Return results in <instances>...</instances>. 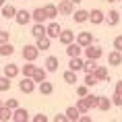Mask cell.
Listing matches in <instances>:
<instances>
[{
    "instance_id": "cell-1",
    "label": "cell",
    "mask_w": 122,
    "mask_h": 122,
    "mask_svg": "<svg viewBox=\"0 0 122 122\" xmlns=\"http://www.w3.org/2000/svg\"><path fill=\"white\" fill-rule=\"evenodd\" d=\"M21 56H23V60H25V62H35V60H37V56H39V50L35 48V46L27 44V46H23Z\"/></svg>"
},
{
    "instance_id": "cell-2",
    "label": "cell",
    "mask_w": 122,
    "mask_h": 122,
    "mask_svg": "<svg viewBox=\"0 0 122 122\" xmlns=\"http://www.w3.org/2000/svg\"><path fill=\"white\" fill-rule=\"evenodd\" d=\"M83 54H85V58L99 60V58L103 56V50L99 48V46H95V44H89V46H85V48H83Z\"/></svg>"
},
{
    "instance_id": "cell-3",
    "label": "cell",
    "mask_w": 122,
    "mask_h": 122,
    "mask_svg": "<svg viewBox=\"0 0 122 122\" xmlns=\"http://www.w3.org/2000/svg\"><path fill=\"white\" fill-rule=\"evenodd\" d=\"M35 81H33L31 77H23L21 79V83H19V91L21 93H25V95H31L33 91H35Z\"/></svg>"
},
{
    "instance_id": "cell-4",
    "label": "cell",
    "mask_w": 122,
    "mask_h": 122,
    "mask_svg": "<svg viewBox=\"0 0 122 122\" xmlns=\"http://www.w3.org/2000/svg\"><path fill=\"white\" fill-rule=\"evenodd\" d=\"M89 23H93V25H102V23H106V13H103L102 8H93V10H89Z\"/></svg>"
},
{
    "instance_id": "cell-5",
    "label": "cell",
    "mask_w": 122,
    "mask_h": 122,
    "mask_svg": "<svg viewBox=\"0 0 122 122\" xmlns=\"http://www.w3.org/2000/svg\"><path fill=\"white\" fill-rule=\"evenodd\" d=\"M15 23L17 25H29L31 23V13L29 10H25V8H17V15H15Z\"/></svg>"
},
{
    "instance_id": "cell-6",
    "label": "cell",
    "mask_w": 122,
    "mask_h": 122,
    "mask_svg": "<svg viewBox=\"0 0 122 122\" xmlns=\"http://www.w3.org/2000/svg\"><path fill=\"white\" fill-rule=\"evenodd\" d=\"M56 6H58V15H64V17H71L72 10H75V4L71 0H60Z\"/></svg>"
},
{
    "instance_id": "cell-7",
    "label": "cell",
    "mask_w": 122,
    "mask_h": 122,
    "mask_svg": "<svg viewBox=\"0 0 122 122\" xmlns=\"http://www.w3.org/2000/svg\"><path fill=\"white\" fill-rule=\"evenodd\" d=\"M60 31H62V29H60V25H58L56 21H50V23L46 25V35H48L50 39H58Z\"/></svg>"
},
{
    "instance_id": "cell-8",
    "label": "cell",
    "mask_w": 122,
    "mask_h": 122,
    "mask_svg": "<svg viewBox=\"0 0 122 122\" xmlns=\"http://www.w3.org/2000/svg\"><path fill=\"white\" fill-rule=\"evenodd\" d=\"M75 41H77V44H81V46L85 48V46L93 44V33H89V31H81V33H77V35H75Z\"/></svg>"
},
{
    "instance_id": "cell-9",
    "label": "cell",
    "mask_w": 122,
    "mask_h": 122,
    "mask_svg": "<svg viewBox=\"0 0 122 122\" xmlns=\"http://www.w3.org/2000/svg\"><path fill=\"white\" fill-rule=\"evenodd\" d=\"M72 21H75V23H79V25H81V23H87V21H89V10H85V8H79V10H72Z\"/></svg>"
},
{
    "instance_id": "cell-10",
    "label": "cell",
    "mask_w": 122,
    "mask_h": 122,
    "mask_svg": "<svg viewBox=\"0 0 122 122\" xmlns=\"http://www.w3.org/2000/svg\"><path fill=\"white\" fill-rule=\"evenodd\" d=\"M66 54H68V58L83 56V46H81V44H77V41H71V44L66 46Z\"/></svg>"
},
{
    "instance_id": "cell-11",
    "label": "cell",
    "mask_w": 122,
    "mask_h": 122,
    "mask_svg": "<svg viewBox=\"0 0 122 122\" xmlns=\"http://www.w3.org/2000/svg\"><path fill=\"white\" fill-rule=\"evenodd\" d=\"M19 75H21L19 64H15V62H8V64H4V77L15 79V77H19Z\"/></svg>"
},
{
    "instance_id": "cell-12",
    "label": "cell",
    "mask_w": 122,
    "mask_h": 122,
    "mask_svg": "<svg viewBox=\"0 0 122 122\" xmlns=\"http://www.w3.org/2000/svg\"><path fill=\"white\" fill-rule=\"evenodd\" d=\"M35 48H37V50L39 52H41V50H50V48H52V39L50 37H48V35H41V37H35Z\"/></svg>"
},
{
    "instance_id": "cell-13",
    "label": "cell",
    "mask_w": 122,
    "mask_h": 122,
    "mask_svg": "<svg viewBox=\"0 0 122 122\" xmlns=\"http://www.w3.org/2000/svg\"><path fill=\"white\" fill-rule=\"evenodd\" d=\"M122 64V52L112 50L108 54V66H120Z\"/></svg>"
},
{
    "instance_id": "cell-14",
    "label": "cell",
    "mask_w": 122,
    "mask_h": 122,
    "mask_svg": "<svg viewBox=\"0 0 122 122\" xmlns=\"http://www.w3.org/2000/svg\"><path fill=\"white\" fill-rule=\"evenodd\" d=\"M58 41H60L62 46H68L71 41H75V33H72L71 29H62L60 35H58Z\"/></svg>"
},
{
    "instance_id": "cell-15",
    "label": "cell",
    "mask_w": 122,
    "mask_h": 122,
    "mask_svg": "<svg viewBox=\"0 0 122 122\" xmlns=\"http://www.w3.org/2000/svg\"><path fill=\"white\" fill-rule=\"evenodd\" d=\"M58 66H60V62H58V58H56V56H48V58H46L44 68H46L48 72H56V71H58Z\"/></svg>"
},
{
    "instance_id": "cell-16",
    "label": "cell",
    "mask_w": 122,
    "mask_h": 122,
    "mask_svg": "<svg viewBox=\"0 0 122 122\" xmlns=\"http://www.w3.org/2000/svg\"><path fill=\"white\" fill-rule=\"evenodd\" d=\"M44 13H46V19L48 21H54L58 17V6L52 4V2H48V4H44Z\"/></svg>"
},
{
    "instance_id": "cell-17",
    "label": "cell",
    "mask_w": 122,
    "mask_h": 122,
    "mask_svg": "<svg viewBox=\"0 0 122 122\" xmlns=\"http://www.w3.org/2000/svg\"><path fill=\"white\" fill-rule=\"evenodd\" d=\"M13 120H15V122H27V120H29V112H27L25 108L13 110Z\"/></svg>"
},
{
    "instance_id": "cell-18",
    "label": "cell",
    "mask_w": 122,
    "mask_h": 122,
    "mask_svg": "<svg viewBox=\"0 0 122 122\" xmlns=\"http://www.w3.org/2000/svg\"><path fill=\"white\" fill-rule=\"evenodd\" d=\"M31 79L35 81V83H41V81H46V79H48V71H46L44 66H35V71H33Z\"/></svg>"
},
{
    "instance_id": "cell-19",
    "label": "cell",
    "mask_w": 122,
    "mask_h": 122,
    "mask_svg": "<svg viewBox=\"0 0 122 122\" xmlns=\"http://www.w3.org/2000/svg\"><path fill=\"white\" fill-rule=\"evenodd\" d=\"M83 58L81 56H75V58H71V60H68V68H71V71H75V72H81L83 71Z\"/></svg>"
},
{
    "instance_id": "cell-20",
    "label": "cell",
    "mask_w": 122,
    "mask_h": 122,
    "mask_svg": "<svg viewBox=\"0 0 122 122\" xmlns=\"http://www.w3.org/2000/svg\"><path fill=\"white\" fill-rule=\"evenodd\" d=\"M106 23H108L110 27H116V25H118V23H120V13L112 8V10H110V13L106 15Z\"/></svg>"
},
{
    "instance_id": "cell-21",
    "label": "cell",
    "mask_w": 122,
    "mask_h": 122,
    "mask_svg": "<svg viewBox=\"0 0 122 122\" xmlns=\"http://www.w3.org/2000/svg\"><path fill=\"white\" fill-rule=\"evenodd\" d=\"M37 89H39L41 95H52V93H54V85L46 79V81H41V83H37Z\"/></svg>"
},
{
    "instance_id": "cell-22",
    "label": "cell",
    "mask_w": 122,
    "mask_h": 122,
    "mask_svg": "<svg viewBox=\"0 0 122 122\" xmlns=\"http://www.w3.org/2000/svg\"><path fill=\"white\" fill-rule=\"evenodd\" d=\"M112 108V99L106 95H97V110H102V112H108Z\"/></svg>"
},
{
    "instance_id": "cell-23",
    "label": "cell",
    "mask_w": 122,
    "mask_h": 122,
    "mask_svg": "<svg viewBox=\"0 0 122 122\" xmlns=\"http://www.w3.org/2000/svg\"><path fill=\"white\" fill-rule=\"evenodd\" d=\"M66 120L68 122H79V116H81V112L77 110V106H71V108H66Z\"/></svg>"
},
{
    "instance_id": "cell-24",
    "label": "cell",
    "mask_w": 122,
    "mask_h": 122,
    "mask_svg": "<svg viewBox=\"0 0 122 122\" xmlns=\"http://www.w3.org/2000/svg\"><path fill=\"white\" fill-rule=\"evenodd\" d=\"M31 21H33V23H44V21H48V19H46V13H44V6L31 10Z\"/></svg>"
},
{
    "instance_id": "cell-25",
    "label": "cell",
    "mask_w": 122,
    "mask_h": 122,
    "mask_svg": "<svg viewBox=\"0 0 122 122\" xmlns=\"http://www.w3.org/2000/svg\"><path fill=\"white\" fill-rule=\"evenodd\" d=\"M0 10H2V17H4V19H15V15H17V8L13 6V4H6V2H4V6L0 8Z\"/></svg>"
},
{
    "instance_id": "cell-26",
    "label": "cell",
    "mask_w": 122,
    "mask_h": 122,
    "mask_svg": "<svg viewBox=\"0 0 122 122\" xmlns=\"http://www.w3.org/2000/svg\"><path fill=\"white\" fill-rule=\"evenodd\" d=\"M93 77L97 79V83H99V81H108V68L97 64V68L93 71Z\"/></svg>"
},
{
    "instance_id": "cell-27",
    "label": "cell",
    "mask_w": 122,
    "mask_h": 122,
    "mask_svg": "<svg viewBox=\"0 0 122 122\" xmlns=\"http://www.w3.org/2000/svg\"><path fill=\"white\" fill-rule=\"evenodd\" d=\"M15 54V46L10 44V41H6V44H0V56H13Z\"/></svg>"
},
{
    "instance_id": "cell-28",
    "label": "cell",
    "mask_w": 122,
    "mask_h": 122,
    "mask_svg": "<svg viewBox=\"0 0 122 122\" xmlns=\"http://www.w3.org/2000/svg\"><path fill=\"white\" fill-rule=\"evenodd\" d=\"M31 35H33V37H41V35H46V25H44V23H33Z\"/></svg>"
},
{
    "instance_id": "cell-29",
    "label": "cell",
    "mask_w": 122,
    "mask_h": 122,
    "mask_svg": "<svg viewBox=\"0 0 122 122\" xmlns=\"http://www.w3.org/2000/svg\"><path fill=\"white\" fill-rule=\"evenodd\" d=\"M97 68V60H93V58H87L83 62V72H93Z\"/></svg>"
},
{
    "instance_id": "cell-30",
    "label": "cell",
    "mask_w": 122,
    "mask_h": 122,
    "mask_svg": "<svg viewBox=\"0 0 122 122\" xmlns=\"http://www.w3.org/2000/svg\"><path fill=\"white\" fill-rule=\"evenodd\" d=\"M62 79H64V83H68V85H75V83H77V72L68 68V71H64Z\"/></svg>"
},
{
    "instance_id": "cell-31",
    "label": "cell",
    "mask_w": 122,
    "mask_h": 122,
    "mask_svg": "<svg viewBox=\"0 0 122 122\" xmlns=\"http://www.w3.org/2000/svg\"><path fill=\"white\" fill-rule=\"evenodd\" d=\"M33 71H35V64H33V62H27L25 66H21V75H23V77H31Z\"/></svg>"
},
{
    "instance_id": "cell-32",
    "label": "cell",
    "mask_w": 122,
    "mask_h": 122,
    "mask_svg": "<svg viewBox=\"0 0 122 122\" xmlns=\"http://www.w3.org/2000/svg\"><path fill=\"white\" fill-rule=\"evenodd\" d=\"M77 110L81 112V114H87V112H89V103H87V99H85V97L77 99Z\"/></svg>"
},
{
    "instance_id": "cell-33",
    "label": "cell",
    "mask_w": 122,
    "mask_h": 122,
    "mask_svg": "<svg viewBox=\"0 0 122 122\" xmlns=\"http://www.w3.org/2000/svg\"><path fill=\"white\" fill-rule=\"evenodd\" d=\"M0 120H2V122H8V120H13V110H8V108H2V110H0Z\"/></svg>"
},
{
    "instance_id": "cell-34",
    "label": "cell",
    "mask_w": 122,
    "mask_h": 122,
    "mask_svg": "<svg viewBox=\"0 0 122 122\" xmlns=\"http://www.w3.org/2000/svg\"><path fill=\"white\" fill-rule=\"evenodd\" d=\"M10 81H13V79H8V77L2 75V77H0V91H8L10 89Z\"/></svg>"
},
{
    "instance_id": "cell-35",
    "label": "cell",
    "mask_w": 122,
    "mask_h": 122,
    "mask_svg": "<svg viewBox=\"0 0 122 122\" xmlns=\"http://www.w3.org/2000/svg\"><path fill=\"white\" fill-rule=\"evenodd\" d=\"M87 87H93V85H97V79L93 77V72H85V81H83Z\"/></svg>"
},
{
    "instance_id": "cell-36",
    "label": "cell",
    "mask_w": 122,
    "mask_h": 122,
    "mask_svg": "<svg viewBox=\"0 0 122 122\" xmlns=\"http://www.w3.org/2000/svg\"><path fill=\"white\" fill-rule=\"evenodd\" d=\"M85 99H87V103H89V110L97 108V95H93V93H87V95H85Z\"/></svg>"
},
{
    "instance_id": "cell-37",
    "label": "cell",
    "mask_w": 122,
    "mask_h": 122,
    "mask_svg": "<svg viewBox=\"0 0 122 122\" xmlns=\"http://www.w3.org/2000/svg\"><path fill=\"white\" fill-rule=\"evenodd\" d=\"M4 108H8V110H17V108H19V99H15V97L6 99V102H4Z\"/></svg>"
},
{
    "instance_id": "cell-38",
    "label": "cell",
    "mask_w": 122,
    "mask_h": 122,
    "mask_svg": "<svg viewBox=\"0 0 122 122\" xmlns=\"http://www.w3.org/2000/svg\"><path fill=\"white\" fill-rule=\"evenodd\" d=\"M87 93H89V87H87V85H79V87H77V95L79 97H85V95H87Z\"/></svg>"
},
{
    "instance_id": "cell-39",
    "label": "cell",
    "mask_w": 122,
    "mask_h": 122,
    "mask_svg": "<svg viewBox=\"0 0 122 122\" xmlns=\"http://www.w3.org/2000/svg\"><path fill=\"white\" fill-rule=\"evenodd\" d=\"M6 41H10V31L0 29V44H6Z\"/></svg>"
},
{
    "instance_id": "cell-40",
    "label": "cell",
    "mask_w": 122,
    "mask_h": 122,
    "mask_svg": "<svg viewBox=\"0 0 122 122\" xmlns=\"http://www.w3.org/2000/svg\"><path fill=\"white\" fill-rule=\"evenodd\" d=\"M114 50L122 52V35H116L114 37Z\"/></svg>"
},
{
    "instance_id": "cell-41",
    "label": "cell",
    "mask_w": 122,
    "mask_h": 122,
    "mask_svg": "<svg viewBox=\"0 0 122 122\" xmlns=\"http://www.w3.org/2000/svg\"><path fill=\"white\" fill-rule=\"evenodd\" d=\"M112 106H120V108H122V95L114 93V95H112Z\"/></svg>"
},
{
    "instance_id": "cell-42",
    "label": "cell",
    "mask_w": 122,
    "mask_h": 122,
    "mask_svg": "<svg viewBox=\"0 0 122 122\" xmlns=\"http://www.w3.org/2000/svg\"><path fill=\"white\" fill-rule=\"evenodd\" d=\"M33 122H48V116H44V114H35V116H33Z\"/></svg>"
},
{
    "instance_id": "cell-43",
    "label": "cell",
    "mask_w": 122,
    "mask_h": 122,
    "mask_svg": "<svg viewBox=\"0 0 122 122\" xmlns=\"http://www.w3.org/2000/svg\"><path fill=\"white\" fill-rule=\"evenodd\" d=\"M114 93L122 95V79H120V81H116V85H114Z\"/></svg>"
},
{
    "instance_id": "cell-44",
    "label": "cell",
    "mask_w": 122,
    "mask_h": 122,
    "mask_svg": "<svg viewBox=\"0 0 122 122\" xmlns=\"http://www.w3.org/2000/svg\"><path fill=\"white\" fill-rule=\"evenodd\" d=\"M54 122H68L66 120V114H58L56 118H54Z\"/></svg>"
},
{
    "instance_id": "cell-45",
    "label": "cell",
    "mask_w": 122,
    "mask_h": 122,
    "mask_svg": "<svg viewBox=\"0 0 122 122\" xmlns=\"http://www.w3.org/2000/svg\"><path fill=\"white\" fill-rule=\"evenodd\" d=\"M72 4H81V2H83V0H71Z\"/></svg>"
},
{
    "instance_id": "cell-46",
    "label": "cell",
    "mask_w": 122,
    "mask_h": 122,
    "mask_svg": "<svg viewBox=\"0 0 122 122\" xmlns=\"http://www.w3.org/2000/svg\"><path fill=\"white\" fill-rule=\"evenodd\" d=\"M4 2H6V0H0V8H2V6H4Z\"/></svg>"
},
{
    "instance_id": "cell-47",
    "label": "cell",
    "mask_w": 122,
    "mask_h": 122,
    "mask_svg": "<svg viewBox=\"0 0 122 122\" xmlns=\"http://www.w3.org/2000/svg\"><path fill=\"white\" fill-rule=\"evenodd\" d=\"M106 2H118V0H106Z\"/></svg>"
},
{
    "instance_id": "cell-48",
    "label": "cell",
    "mask_w": 122,
    "mask_h": 122,
    "mask_svg": "<svg viewBox=\"0 0 122 122\" xmlns=\"http://www.w3.org/2000/svg\"><path fill=\"white\" fill-rule=\"evenodd\" d=\"M118 2H120V4H122V0H118Z\"/></svg>"
},
{
    "instance_id": "cell-49",
    "label": "cell",
    "mask_w": 122,
    "mask_h": 122,
    "mask_svg": "<svg viewBox=\"0 0 122 122\" xmlns=\"http://www.w3.org/2000/svg\"><path fill=\"white\" fill-rule=\"evenodd\" d=\"M0 29H2V27H0Z\"/></svg>"
},
{
    "instance_id": "cell-50",
    "label": "cell",
    "mask_w": 122,
    "mask_h": 122,
    "mask_svg": "<svg viewBox=\"0 0 122 122\" xmlns=\"http://www.w3.org/2000/svg\"><path fill=\"white\" fill-rule=\"evenodd\" d=\"M0 122H2V120H0Z\"/></svg>"
}]
</instances>
